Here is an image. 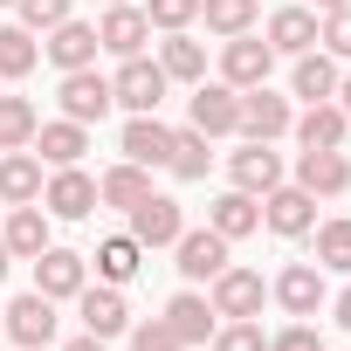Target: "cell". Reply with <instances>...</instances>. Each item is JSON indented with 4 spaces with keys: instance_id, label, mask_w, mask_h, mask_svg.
<instances>
[{
    "instance_id": "47",
    "label": "cell",
    "mask_w": 351,
    "mask_h": 351,
    "mask_svg": "<svg viewBox=\"0 0 351 351\" xmlns=\"http://www.w3.org/2000/svg\"><path fill=\"white\" fill-rule=\"evenodd\" d=\"M0 8H14V0H0Z\"/></svg>"
},
{
    "instance_id": "12",
    "label": "cell",
    "mask_w": 351,
    "mask_h": 351,
    "mask_svg": "<svg viewBox=\"0 0 351 351\" xmlns=\"http://www.w3.org/2000/svg\"><path fill=\"white\" fill-rule=\"evenodd\" d=\"M269 296H276L289 317H317V310L330 303V282H324V269H317V262H289V269L269 282Z\"/></svg>"
},
{
    "instance_id": "30",
    "label": "cell",
    "mask_w": 351,
    "mask_h": 351,
    "mask_svg": "<svg viewBox=\"0 0 351 351\" xmlns=\"http://www.w3.org/2000/svg\"><path fill=\"white\" fill-rule=\"evenodd\" d=\"M207 165H214V138H207V131H193V124H186V131H172V158H165L172 180H186V186H193V180H207Z\"/></svg>"
},
{
    "instance_id": "24",
    "label": "cell",
    "mask_w": 351,
    "mask_h": 351,
    "mask_svg": "<svg viewBox=\"0 0 351 351\" xmlns=\"http://www.w3.org/2000/svg\"><path fill=\"white\" fill-rule=\"evenodd\" d=\"M296 69H289V97H303V104H324V97H337V56H324V49H303V56H289Z\"/></svg>"
},
{
    "instance_id": "38",
    "label": "cell",
    "mask_w": 351,
    "mask_h": 351,
    "mask_svg": "<svg viewBox=\"0 0 351 351\" xmlns=\"http://www.w3.org/2000/svg\"><path fill=\"white\" fill-rule=\"evenodd\" d=\"M317 42H324V56L351 62V8H330V14L317 21Z\"/></svg>"
},
{
    "instance_id": "44",
    "label": "cell",
    "mask_w": 351,
    "mask_h": 351,
    "mask_svg": "<svg viewBox=\"0 0 351 351\" xmlns=\"http://www.w3.org/2000/svg\"><path fill=\"white\" fill-rule=\"evenodd\" d=\"M62 351H104V337H90V330H83V337H69Z\"/></svg>"
},
{
    "instance_id": "29",
    "label": "cell",
    "mask_w": 351,
    "mask_h": 351,
    "mask_svg": "<svg viewBox=\"0 0 351 351\" xmlns=\"http://www.w3.org/2000/svg\"><path fill=\"white\" fill-rule=\"evenodd\" d=\"M145 193H152V172H145V165H131V158H117L104 180H97V207H117V214H131Z\"/></svg>"
},
{
    "instance_id": "21",
    "label": "cell",
    "mask_w": 351,
    "mask_h": 351,
    "mask_svg": "<svg viewBox=\"0 0 351 351\" xmlns=\"http://www.w3.org/2000/svg\"><path fill=\"white\" fill-rule=\"evenodd\" d=\"M83 152H90V124H76V117H49L42 131H35V158L56 172V165H83Z\"/></svg>"
},
{
    "instance_id": "15",
    "label": "cell",
    "mask_w": 351,
    "mask_h": 351,
    "mask_svg": "<svg viewBox=\"0 0 351 351\" xmlns=\"http://www.w3.org/2000/svg\"><path fill=\"white\" fill-rule=\"evenodd\" d=\"M76 310H83V330H90V337H104V344L131 330V303H124V289H110V282H83Z\"/></svg>"
},
{
    "instance_id": "16",
    "label": "cell",
    "mask_w": 351,
    "mask_h": 351,
    "mask_svg": "<svg viewBox=\"0 0 351 351\" xmlns=\"http://www.w3.org/2000/svg\"><path fill=\"white\" fill-rule=\"evenodd\" d=\"M228 180L262 200L269 186H282V152H269L262 138H241V152H228Z\"/></svg>"
},
{
    "instance_id": "39",
    "label": "cell",
    "mask_w": 351,
    "mask_h": 351,
    "mask_svg": "<svg viewBox=\"0 0 351 351\" xmlns=\"http://www.w3.org/2000/svg\"><path fill=\"white\" fill-rule=\"evenodd\" d=\"M14 14H21L28 35H49L56 21H69V0H14Z\"/></svg>"
},
{
    "instance_id": "19",
    "label": "cell",
    "mask_w": 351,
    "mask_h": 351,
    "mask_svg": "<svg viewBox=\"0 0 351 351\" xmlns=\"http://www.w3.org/2000/svg\"><path fill=\"white\" fill-rule=\"evenodd\" d=\"M42 56L56 62V69H90L97 62V21H56L49 28V42H42Z\"/></svg>"
},
{
    "instance_id": "41",
    "label": "cell",
    "mask_w": 351,
    "mask_h": 351,
    "mask_svg": "<svg viewBox=\"0 0 351 351\" xmlns=\"http://www.w3.org/2000/svg\"><path fill=\"white\" fill-rule=\"evenodd\" d=\"M131 351H186V344L172 337V324H165V317H152V324H138V330H131Z\"/></svg>"
},
{
    "instance_id": "27",
    "label": "cell",
    "mask_w": 351,
    "mask_h": 351,
    "mask_svg": "<svg viewBox=\"0 0 351 351\" xmlns=\"http://www.w3.org/2000/svg\"><path fill=\"white\" fill-rule=\"evenodd\" d=\"M262 42H269L276 56H303V49H317V8H276Z\"/></svg>"
},
{
    "instance_id": "34",
    "label": "cell",
    "mask_w": 351,
    "mask_h": 351,
    "mask_svg": "<svg viewBox=\"0 0 351 351\" xmlns=\"http://www.w3.org/2000/svg\"><path fill=\"white\" fill-rule=\"evenodd\" d=\"M255 14H262V0H200V21H207L221 42H228V35H248Z\"/></svg>"
},
{
    "instance_id": "49",
    "label": "cell",
    "mask_w": 351,
    "mask_h": 351,
    "mask_svg": "<svg viewBox=\"0 0 351 351\" xmlns=\"http://www.w3.org/2000/svg\"><path fill=\"white\" fill-rule=\"evenodd\" d=\"M42 351H49V344H42Z\"/></svg>"
},
{
    "instance_id": "3",
    "label": "cell",
    "mask_w": 351,
    "mask_h": 351,
    "mask_svg": "<svg viewBox=\"0 0 351 351\" xmlns=\"http://www.w3.org/2000/svg\"><path fill=\"white\" fill-rule=\"evenodd\" d=\"M42 207H49V221H90L97 214V180L83 165H56L42 180Z\"/></svg>"
},
{
    "instance_id": "23",
    "label": "cell",
    "mask_w": 351,
    "mask_h": 351,
    "mask_svg": "<svg viewBox=\"0 0 351 351\" xmlns=\"http://www.w3.org/2000/svg\"><path fill=\"white\" fill-rule=\"evenodd\" d=\"M0 241H8V255H14V262H35V255L49 248V207H42V200L8 207V228H0Z\"/></svg>"
},
{
    "instance_id": "45",
    "label": "cell",
    "mask_w": 351,
    "mask_h": 351,
    "mask_svg": "<svg viewBox=\"0 0 351 351\" xmlns=\"http://www.w3.org/2000/svg\"><path fill=\"white\" fill-rule=\"evenodd\" d=\"M8 269H14V255H8V241H0V282H8Z\"/></svg>"
},
{
    "instance_id": "42",
    "label": "cell",
    "mask_w": 351,
    "mask_h": 351,
    "mask_svg": "<svg viewBox=\"0 0 351 351\" xmlns=\"http://www.w3.org/2000/svg\"><path fill=\"white\" fill-rule=\"evenodd\" d=\"M330 317H337V330H351V289H337V296H330Z\"/></svg>"
},
{
    "instance_id": "28",
    "label": "cell",
    "mask_w": 351,
    "mask_h": 351,
    "mask_svg": "<svg viewBox=\"0 0 351 351\" xmlns=\"http://www.w3.org/2000/svg\"><path fill=\"white\" fill-rule=\"evenodd\" d=\"M158 69H165L172 83H207V42H193L186 28H172V35L158 42Z\"/></svg>"
},
{
    "instance_id": "25",
    "label": "cell",
    "mask_w": 351,
    "mask_h": 351,
    "mask_svg": "<svg viewBox=\"0 0 351 351\" xmlns=\"http://www.w3.org/2000/svg\"><path fill=\"white\" fill-rule=\"evenodd\" d=\"M207 228H214L221 241H241V234H255V228H262V200H255V193H241V186H228V193L207 207Z\"/></svg>"
},
{
    "instance_id": "37",
    "label": "cell",
    "mask_w": 351,
    "mask_h": 351,
    "mask_svg": "<svg viewBox=\"0 0 351 351\" xmlns=\"http://www.w3.org/2000/svg\"><path fill=\"white\" fill-rule=\"evenodd\" d=\"M145 21L165 28V35H172V28H193V21H200V0H145Z\"/></svg>"
},
{
    "instance_id": "26",
    "label": "cell",
    "mask_w": 351,
    "mask_h": 351,
    "mask_svg": "<svg viewBox=\"0 0 351 351\" xmlns=\"http://www.w3.org/2000/svg\"><path fill=\"white\" fill-rule=\"evenodd\" d=\"M165 324H172V337H180V344H207L221 317H214V303H207L200 289H180V296L165 303Z\"/></svg>"
},
{
    "instance_id": "4",
    "label": "cell",
    "mask_w": 351,
    "mask_h": 351,
    "mask_svg": "<svg viewBox=\"0 0 351 351\" xmlns=\"http://www.w3.org/2000/svg\"><path fill=\"white\" fill-rule=\"evenodd\" d=\"M0 330H8L21 351H42V344L56 337V303H49L42 289H28V296H14V303H0Z\"/></svg>"
},
{
    "instance_id": "17",
    "label": "cell",
    "mask_w": 351,
    "mask_h": 351,
    "mask_svg": "<svg viewBox=\"0 0 351 351\" xmlns=\"http://www.w3.org/2000/svg\"><path fill=\"white\" fill-rule=\"evenodd\" d=\"M296 186H303L310 200L351 193V158H344V152H296Z\"/></svg>"
},
{
    "instance_id": "6",
    "label": "cell",
    "mask_w": 351,
    "mask_h": 351,
    "mask_svg": "<svg viewBox=\"0 0 351 351\" xmlns=\"http://www.w3.org/2000/svg\"><path fill=\"white\" fill-rule=\"evenodd\" d=\"M186 117H193V131H207V138H234V131H241V90H234V83H193Z\"/></svg>"
},
{
    "instance_id": "46",
    "label": "cell",
    "mask_w": 351,
    "mask_h": 351,
    "mask_svg": "<svg viewBox=\"0 0 351 351\" xmlns=\"http://www.w3.org/2000/svg\"><path fill=\"white\" fill-rule=\"evenodd\" d=\"M310 8H317V14H330V8H351V0H310Z\"/></svg>"
},
{
    "instance_id": "31",
    "label": "cell",
    "mask_w": 351,
    "mask_h": 351,
    "mask_svg": "<svg viewBox=\"0 0 351 351\" xmlns=\"http://www.w3.org/2000/svg\"><path fill=\"white\" fill-rule=\"evenodd\" d=\"M90 262H97V282L124 289V282H131V276L145 269V248H138L131 234H110V241H97V255H90Z\"/></svg>"
},
{
    "instance_id": "14",
    "label": "cell",
    "mask_w": 351,
    "mask_h": 351,
    "mask_svg": "<svg viewBox=\"0 0 351 351\" xmlns=\"http://www.w3.org/2000/svg\"><path fill=\"white\" fill-rule=\"evenodd\" d=\"M228 248H234V241H221L214 228H186L180 241H172V255H180L172 269H180L186 282H214V276L228 269Z\"/></svg>"
},
{
    "instance_id": "5",
    "label": "cell",
    "mask_w": 351,
    "mask_h": 351,
    "mask_svg": "<svg viewBox=\"0 0 351 351\" xmlns=\"http://www.w3.org/2000/svg\"><path fill=\"white\" fill-rule=\"evenodd\" d=\"M56 104H62V117H76V124H104V117H110V76H97V62H90V69H62Z\"/></svg>"
},
{
    "instance_id": "35",
    "label": "cell",
    "mask_w": 351,
    "mask_h": 351,
    "mask_svg": "<svg viewBox=\"0 0 351 351\" xmlns=\"http://www.w3.org/2000/svg\"><path fill=\"white\" fill-rule=\"evenodd\" d=\"M35 62H42V42H35L21 21H14V28H0V76H8V83H21Z\"/></svg>"
},
{
    "instance_id": "22",
    "label": "cell",
    "mask_w": 351,
    "mask_h": 351,
    "mask_svg": "<svg viewBox=\"0 0 351 351\" xmlns=\"http://www.w3.org/2000/svg\"><path fill=\"white\" fill-rule=\"evenodd\" d=\"M42 158H35V145L28 152H0V207H28V200H42Z\"/></svg>"
},
{
    "instance_id": "20",
    "label": "cell",
    "mask_w": 351,
    "mask_h": 351,
    "mask_svg": "<svg viewBox=\"0 0 351 351\" xmlns=\"http://www.w3.org/2000/svg\"><path fill=\"white\" fill-rule=\"evenodd\" d=\"M289 131H296V145H303V152H344V138H351V117H344V110L324 97V104H310V110H303Z\"/></svg>"
},
{
    "instance_id": "40",
    "label": "cell",
    "mask_w": 351,
    "mask_h": 351,
    "mask_svg": "<svg viewBox=\"0 0 351 351\" xmlns=\"http://www.w3.org/2000/svg\"><path fill=\"white\" fill-rule=\"evenodd\" d=\"M269 351H324V330H317L310 317H296V324H282V330L269 337Z\"/></svg>"
},
{
    "instance_id": "32",
    "label": "cell",
    "mask_w": 351,
    "mask_h": 351,
    "mask_svg": "<svg viewBox=\"0 0 351 351\" xmlns=\"http://www.w3.org/2000/svg\"><path fill=\"white\" fill-rule=\"evenodd\" d=\"M42 131V110L28 97H0V152H28Z\"/></svg>"
},
{
    "instance_id": "1",
    "label": "cell",
    "mask_w": 351,
    "mask_h": 351,
    "mask_svg": "<svg viewBox=\"0 0 351 351\" xmlns=\"http://www.w3.org/2000/svg\"><path fill=\"white\" fill-rule=\"evenodd\" d=\"M165 90H172V76H165L152 56H124V62H117V76H110V104H124L131 117H138V110H158V104H165Z\"/></svg>"
},
{
    "instance_id": "2",
    "label": "cell",
    "mask_w": 351,
    "mask_h": 351,
    "mask_svg": "<svg viewBox=\"0 0 351 351\" xmlns=\"http://www.w3.org/2000/svg\"><path fill=\"white\" fill-rule=\"evenodd\" d=\"M124 221H131L124 234H131L145 255H152V248H172V241L186 234V214H180V200H172V193H145V200H138Z\"/></svg>"
},
{
    "instance_id": "11",
    "label": "cell",
    "mask_w": 351,
    "mask_h": 351,
    "mask_svg": "<svg viewBox=\"0 0 351 351\" xmlns=\"http://www.w3.org/2000/svg\"><path fill=\"white\" fill-rule=\"evenodd\" d=\"M289 124H296L289 97H276L269 83L241 90V138H262V145H276V138H289Z\"/></svg>"
},
{
    "instance_id": "10",
    "label": "cell",
    "mask_w": 351,
    "mask_h": 351,
    "mask_svg": "<svg viewBox=\"0 0 351 351\" xmlns=\"http://www.w3.org/2000/svg\"><path fill=\"white\" fill-rule=\"evenodd\" d=\"M269 69H276V49L262 35H228L221 42V83L255 90V83H269Z\"/></svg>"
},
{
    "instance_id": "9",
    "label": "cell",
    "mask_w": 351,
    "mask_h": 351,
    "mask_svg": "<svg viewBox=\"0 0 351 351\" xmlns=\"http://www.w3.org/2000/svg\"><path fill=\"white\" fill-rule=\"evenodd\" d=\"M207 303H214V317H262V303H269V282L255 276V269H221L214 282H207Z\"/></svg>"
},
{
    "instance_id": "13",
    "label": "cell",
    "mask_w": 351,
    "mask_h": 351,
    "mask_svg": "<svg viewBox=\"0 0 351 351\" xmlns=\"http://www.w3.org/2000/svg\"><path fill=\"white\" fill-rule=\"evenodd\" d=\"M145 42H152V21H145L138 0H117V8H104V21H97V49H110V56L124 62V56H145Z\"/></svg>"
},
{
    "instance_id": "7",
    "label": "cell",
    "mask_w": 351,
    "mask_h": 351,
    "mask_svg": "<svg viewBox=\"0 0 351 351\" xmlns=\"http://www.w3.org/2000/svg\"><path fill=\"white\" fill-rule=\"evenodd\" d=\"M262 228L269 234H282V241H303L310 228H317V200L289 180V186H269L262 193Z\"/></svg>"
},
{
    "instance_id": "18",
    "label": "cell",
    "mask_w": 351,
    "mask_h": 351,
    "mask_svg": "<svg viewBox=\"0 0 351 351\" xmlns=\"http://www.w3.org/2000/svg\"><path fill=\"white\" fill-rule=\"evenodd\" d=\"M117 152L131 158V165H165L172 158V124H158V110H138L131 124H124V138H117Z\"/></svg>"
},
{
    "instance_id": "43",
    "label": "cell",
    "mask_w": 351,
    "mask_h": 351,
    "mask_svg": "<svg viewBox=\"0 0 351 351\" xmlns=\"http://www.w3.org/2000/svg\"><path fill=\"white\" fill-rule=\"evenodd\" d=\"M330 104H337V110L351 117V76H337V97H330Z\"/></svg>"
},
{
    "instance_id": "33",
    "label": "cell",
    "mask_w": 351,
    "mask_h": 351,
    "mask_svg": "<svg viewBox=\"0 0 351 351\" xmlns=\"http://www.w3.org/2000/svg\"><path fill=\"white\" fill-rule=\"evenodd\" d=\"M310 234H317V269L324 276H351V221L337 214V221H324Z\"/></svg>"
},
{
    "instance_id": "48",
    "label": "cell",
    "mask_w": 351,
    "mask_h": 351,
    "mask_svg": "<svg viewBox=\"0 0 351 351\" xmlns=\"http://www.w3.org/2000/svg\"><path fill=\"white\" fill-rule=\"evenodd\" d=\"M104 8H117V0H104Z\"/></svg>"
},
{
    "instance_id": "36",
    "label": "cell",
    "mask_w": 351,
    "mask_h": 351,
    "mask_svg": "<svg viewBox=\"0 0 351 351\" xmlns=\"http://www.w3.org/2000/svg\"><path fill=\"white\" fill-rule=\"evenodd\" d=\"M214 351H269V337H262V317H228V324H214V337H207Z\"/></svg>"
},
{
    "instance_id": "8",
    "label": "cell",
    "mask_w": 351,
    "mask_h": 351,
    "mask_svg": "<svg viewBox=\"0 0 351 351\" xmlns=\"http://www.w3.org/2000/svg\"><path fill=\"white\" fill-rule=\"evenodd\" d=\"M83 282H90V255H76V248H42L35 255V289L49 296V303H69V296H83Z\"/></svg>"
}]
</instances>
